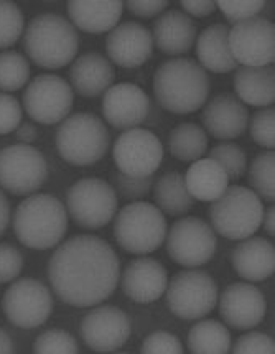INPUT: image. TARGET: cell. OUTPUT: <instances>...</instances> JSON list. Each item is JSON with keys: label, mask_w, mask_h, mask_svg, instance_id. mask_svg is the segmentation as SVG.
I'll list each match as a JSON object with an SVG mask.
<instances>
[{"label": "cell", "mask_w": 275, "mask_h": 354, "mask_svg": "<svg viewBox=\"0 0 275 354\" xmlns=\"http://www.w3.org/2000/svg\"><path fill=\"white\" fill-rule=\"evenodd\" d=\"M120 262L107 241L81 234L55 250L48 262V279L63 304L88 308L102 304L117 288Z\"/></svg>", "instance_id": "1"}, {"label": "cell", "mask_w": 275, "mask_h": 354, "mask_svg": "<svg viewBox=\"0 0 275 354\" xmlns=\"http://www.w3.org/2000/svg\"><path fill=\"white\" fill-rule=\"evenodd\" d=\"M153 93L165 111L180 115L191 114L209 96V76L195 59H169L157 68Z\"/></svg>", "instance_id": "2"}, {"label": "cell", "mask_w": 275, "mask_h": 354, "mask_svg": "<svg viewBox=\"0 0 275 354\" xmlns=\"http://www.w3.org/2000/svg\"><path fill=\"white\" fill-rule=\"evenodd\" d=\"M23 50L38 68L59 70L78 55L79 37L64 17L41 14L33 17L25 28Z\"/></svg>", "instance_id": "3"}, {"label": "cell", "mask_w": 275, "mask_h": 354, "mask_svg": "<svg viewBox=\"0 0 275 354\" xmlns=\"http://www.w3.org/2000/svg\"><path fill=\"white\" fill-rule=\"evenodd\" d=\"M17 239L25 248L46 250L63 241L68 231V211L58 198L38 193L17 206L14 216Z\"/></svg>", "instance_id": "4"}, {"label": "cell", "mask_w": 275, "mask_h": 354, "mask_svg": "<svg viewBox=\"0 0 275 354\" xmlns=\"http://www.w3.org/2000/svg\"><path fill=\"white\" fill-rule=\"evenodd\" d=\"M209 206V221L214 232L231 241H243L254 236L262 226L264 205L252 189L227 187Z\"/></svg>", "instance_id": "5"}, {"label": "cell", "mask_w": 275, "mask_h": 354, "mask_svg": "<svg viewBox=\"0 0 275 354\" xmlns=\"http://www.w3.org/2000/svg\"><path fill=\"white\" fill-rule=\"evenodd\" d=\"M55 142L64 162L75 167H88L104 157L111 137L101 119L88 112H79L63 120Z\"/></svg>", "instance_id": "6"}, {"label": "cell", "mask_w": 275, "mask_h": 354, "mask_svg": "<svg viewBox=\"0 0 275 354\" xmlns=\"http://www.w3.org/2000/svg\"><path fill=\"white\" fill-rule=\"evenodd\" d=\"M114 236L126 252L147 256L165 241L167 219L155 205L147 201H132L115 216Z\"/></svg>", "instance_id": "7"}, {"label": "cell", "mask_w": 275, "mask_h": 354, "mask_svg": "<svg viewBox=\"0 0 275 354\" xmlns=\"http://www.w3.org/2000/svg\"><path fill=\"white\" fill-rule=\"evenodd\" d=\"M66 211L83 230H101L117 211V193L101 178L76 181L66 193Z\"/></svg>", "instance_id": "8"}, {"label": "cell", "mask_w": 275, "mask_h": 354, "mask_svg": "<svg viewBox=\"0 0 275 354\" xmlns=\"http://www.w3.org/2000/svg\"><path fill=\"white\" fill-rule=\"evenodd\" d=\"M167 305L175 317L195 322L208 317L218 301V283L203 270H183L167 285Z\"/></svg>", "instance_id": "9"}, {"label": "cell", "mask_w": 275, "mask_h": 354, "mask_svg": "<svg viewBox=\"0 0 275 354\" xmlns=\"http://www.w3.org/2000/svg\"><path fill=\"white\" fill-rule=\"evenodd\" d=\"M48 178L45 157L28 144L0 150V187L15 196H30Z\"/></svg>", "instance_id": "10"}, {"label": "cell", "mask_w": 275, "mask_h": 354, "mask_svg": "<svg viewBox=\"0 0 275 354\" xmlns=\"http://www.w3.org/2000/svg\"><path fill=\"white\" fill-rule=\"evenodd\" d=\"M167 232V252L178 266L195 269L211 261L216 252L214 230L196 216L178 219Z\"/></svg>", "instance_id": "11"}, {"label": "cell", "mask_w": 275, "mask_h": 354, "mask_svg": "<svg viewBox=\"0 0 275 354\" xmlns=\"http://www.w3.org/2000/svg\"><path fill=\"white\" fill-rule=\"evenodd\" d=\"M2 310L12 325L21 330L41 326L53 310V297L37 279H19L7 288Z\"/></svg>", "instance_id": "12"}, {"label": "cell", "mask_w": 275, "mask_h": 354, "mask_svg": "<svg viewBox=\"0 0 275 354\" xmlns=\"http://www.w3.org/2000/svg\"><path fill=\"white\" fill-rule=\"evenodd\" d=\"M71 86L57 75H40L23 91V107L38 124L53 125L63 122L73 109Z\"/></svg>", "instance_id": "13"}, {"label": "cell", "mask_w": 275, "mask_h": 354, "mask_svg": "<svg viewBox=\"0 0 275 354\" xmlns=\"http://www.w3.org/2000/svg\"><path fill=\"white\" fill-rule=\"evenodd\" d=\"M229 50L243 66H269L275 59V27L265 17H252L229 30Z\"/></svg>", "instance_id": "14"}, {"label": "cell", "mask_w": 275, "mask_h": 354, "mask_svg": "<svg viewBox=\"0 0 275 354\" xmlns=\"http://www.w3.org/2000/svg\"><path fill=\"white\" fill-rule=\"evenodd\" d=\"M113 155L120 174L150 176L160 168L163 145L153 132L135 127L120 133L114 144Z\"/></svg>", "instance_id": "15"}, {"label": "cell", "mask_w": 275, "mask_h": 354, "mask_svg": "<svg viewBox=\"0 0 275 354\" xmlns=\"http://www.w3.org/2000/svg\"><path fill=\"white\" fill-rule=\"evenodd\" d=\"M79 335L94 353H114L127 343L131 319L119 306L101 305L83 318Z\"/></svg>", "instance_id": "16"}, {"label": "cell", "mask_w": 275, "mask_h": 354, "mask_svg": "<svg viewBox=\"0 0 275 354\" xmlns=\"http://www.w3.org/2000/svg\"><path fill=\"white\" fill-rule=\"evenodd\" d=\"M265 310V297L252 283H231L219 297V315L234 330L246 331L260 325Z\"/></svg>", "instance_id": "17"}, {"label": "cell", "mask_w": 275, "mask_h": 354, "mask_svg": "<svg viewBox=\"0 0 275 354\" xmlns=\"http://www.w3.org/2000/svg\"><path fill=\"white\" fill-rule=\"evenodd\" d=\"M149 96L144 89L132 83L111 86L102 97V114L107 124L120 131L135 129L147 119Z\"/></svg>", "instance_id": "18"}, {"label": "cell", "mask_w": 275, "mask_h": 354, "mask_svg": "<svg viewBox=\"0 0 275 354\" xmlns=\"http://www.w3.org/2000/svg\"><path fill=\"white\" fill-rule=\"evenodd\" d=\"M107 56L120 68H139L152 56L153 38L147 27L137 21H124L109 32Z\"/></svg>", "instance_id": "19"}, {"label": "cell", "mask_w": 275, "mask_h": 354, "mask_svg": "<svg viewBox=\"0 0 275 354\" xmlns=\"http://www.w3.org/2000/svg\"><path fill=\"white\" fill-rule=\"evenodd\" d=\"M169 285V274L163 264L152 257H139L122 272L120 287L135 304H152L160 299Z\"/></svg>", "instance_id": "20"}, {"label": "cell", "mask_w": 275, "mask_h": 354, "mask_svg": "<svg viewBox=\"0 0 275 354\" xmlns=\"http://www.w3.org/2000/svg\"><path fill=\"white\" fill-rule=\"evenodd\" d=\"M201 122L214 139H238L247 129L249 111L234 94L221 93L205 106Z\"/></svg>", "instance_id": "21"}, {"label": "cell", "mask_w": 275, "mask_h": 354, "mask_svg": "<svg viewBox=\"0 0 275 354\" xmlns=\"http://www.w3.org/2000/svg\"><path fill=\"white\" fill-rule=\"evenodd\" d=\"M231 262L236 274L247 282H262L275 270V248L264 237H247L233 250Z\"/></svg>", "instance_id": "22"}, {"label": "cell", "mask_w": 275, "mask_h": 354, "mask_svg": "<svg viewBox=\"0 0 275 354\" xmlns=\"http://www.w3.org/2000/svg\"><path fill=\"white\" fill-rule=\"evenodd\" d=\"M115 71L106 56L99 53L81 55L71 64L70 80L79 96L93 99L104 94L114 83Z\"/></svg>", "instance_id": "23"}, {"label": "cell", "mask_w": 275, "mask_h": 354, "mask_svg": "<svg viewBox=\"0 0 275 354\" xmlns=\"http://www.w3.org/2000/svg\"><path fill=\"white\" fill-rule=\"evenodd\" d=\"M124 12V2L119 0H71L68 2V15L73 21V27L79 28L81 32L99 33L111 32L117 27L120 17Z\"/></svg>", "instance_id": "24"}, {"label": "cell", "mask_w": 275, "mask_h": 354, "mask_svg": "<svg viewBox=\"0 0 275 354\" xmlns=\"http://www.w3.org/2000/svg\"><path fill=\"white\" fill-rule=\"evenodd\" d=\"M153 43L162 53L170 56L184 55L196 40V27L187 14L169 10L153 21Z\"/></svg>", "instance_id": "25"}, {"label": "cell", "mask_w": 275, "mask_h": 354, "mask_svg": "<svg viewBox=\"0 0 275 354\" xmlns=\"http://www.w3.org/2000/svg\"><path fill=\"white\" fill-rule=\"evenodd\" d=\"M229 28L225 24H214L205 28L196 40V56L200 66L211 73H229L238 68L229 50Z\"/></svg>", "instance_id": "26"}, {"label": "cell", "mask_w": 275, "mask_h": 354, "mask_svg": "<svg viewBox=\"0 0 275 354\" xmlns=\"http://www.w3.org/2000/svg\"><path fill=\"white\" fill-rule=\"evenodd\" d=\"M234 89L240 102L269 107L275 101L274 66H240L234 75Z\"/></svg>", "instance_id": "27"}, {"label": "cell", "mask_w": 275, "mask_h": 354, "mask_svg": "<svg viewBox=\"0 0 275 354\" xmlns=\"http://www.w3.org/2000/svg\"><path fill=\"white\" fill-rule=\"evenodd\" d=\"M184 185L195 200L214 201L229 187V178L222 167L214 160L200 158L188 168L184 175Z\"/></svg>", "instance_id": "28"}, {"label": "cell", "mask_w": 275, "mask_h": 354, "mask_svg": "<svg viewBox=\"0 0 275 354\" xmlns=\"http://www.w3.org/2000/svg\"><path fill=\"white\" fill-rule=\"evenodd\" d=\"M157 208L169 216H183L195 206V198L188 193L184 176L178 171H169L153 185Z\"/></svg>", "instance_id": "29"}, {"label": "cell", "mask_w": 275, "mask_h": 354, "mask_svg": "<svg viewBox=\"0 0 275 354\" xmlns=\"http://www.w3.org/2000/svg\"><path fill=\"white\" fill-rule=\"evenodd\" d=\"M231 349V333L218 319H201L188 333V351L193 354H226Z\"/></svg>", "instance_id": "30"}, {"label": "cell", "mask_w": 275, "mask_h": 354, "mask_svg": "<svg viewBox=\"0 0 275 354\" xmlns=\"http://www.w3.org/2000/svg\"><path fill=\"white\" fill-rule=\"evenodd\" d=\"M169 149L182 162H196L208 150V137L195 122L180 124L169 136Z\"/></svg>", "instance_id": "31"}, {"label": "cell", "mask_w": 275, "mask_h": 354, "mask_svg": "<svg viewBox=\"0 0 275 354\" xmlns=\"http://www.w3.org/2000/svg\"><path fill=\"white\" fill-rule=\"evenodd\" d=\"M275 153L262 152L252 160L251 170H249V183L260 200L274 203L275 200Z\"/></svg>", "instance_id": "32"}, {"label": "cell", "mask_w": 275, "mask_h": 354, "mask_svg": "<svg viewBox=\"0 0 275 354\" xmlns=\"http://www.w3.org/2000/svg\"><path fill=\"white\" fill-rule=\"evenodd\" d=\"M30 77V64L23 55L17 51L0 53V91L14 93L27 86Z\"/></svg>", "instance_id": "33"}, {"label": "cell", "mask_w": 275, "mask_h": 354, "mask_svg": "<svg viewBox=\"0 0 275 354\" xmlns=\"http://www.w3.org/2000/svg\"><path fill=\"white\" fill-rule=\"evenodd\" d=\"M208 158L219 163L229 180H239L240 176L246 174V152L238 144H233V142H225V144L213 147Z\"/></svg>", "instance_id": "34"}, {"label": "cell", "mask_w": 275, "mask_h": 354, "mask_svg": "<svg viewBox=\"0 0 275 354\" xmlns=\"http://www.w3.org/2000/svg\"><path fill=\"white\" fill-rule=\"evenodd\" d=\"M25 30V17L20 7L8 0H0V50L15 45Z\"/></svg>", "instance_id": "35"}, {"label": "cell", "mask_w": 275, "mask_h": 354, "mask_svg": "<svg viewBox=\"0 0 275 354\" xmlns=\"http://www.w3.org/2000/svg\"><path fill=\"white\" fill-rule=\"evenodd\" d=\"M35 354H78L79 346L75 336L64 330H46L33 343Z\"/></svg>", "instance_id": "36"}, {"label": "cell", "mask_w": 275, "mask_h": 354, "mask_svg": "<svg viewBox=\"0 0 275 354\" xmlns=\"http://www.w3.org/2000/svg\"><path fill=\"white\" fill-rule=\"evenodd\" d=\"M153 187V175L150 176H132L126 174H117L113 175V188L115 193H119L120 196L126 198V200H142L149 195V192Z\"/></svg>", "instance_id": "37"}, {"label": "cell", "mask_w": 275, "mask_h": 354, "mask_svg": "<svg viewBox=\"0 0 275 354\" xmlns=\"http://www.w3.org/2000/svg\"><path fill=\"white\" fill-rule=\"evenodd\" d=\"M264 7V0H219L216 2V8H219L226 20L233 25L252 19V17H259Z\"/></svg>", "instance_id": "38"}, {"label": "cell", "mask_w": 275, "mask_h": 354, "mask_svg": "<svg viewBox=\"0 0 275 354\" xmlns=\"http://www.w3.org/2000/svg\"><path fill=\"white\" fill-rule=\"evenodd\" d=\"M275 111L272 106L264 107L252 115L251 120V137L257 145L272 150L275 147Z\"/></svg>", "instance_id": "39"}, {"label": "cell", "mask_w": 275, "mask_h": 354, "mask_svg": "<svg viewBox=\"0 0 275 354\" xmlns=\"http://www.w3.org/2000/svg\"><path fill=\"white\" fill-rule=\"evenodd\" d=\"M184 351L182 341L169 331H155L142 343L140 353L144 354H182Z\"/></svg>", "instance_id": "40"}, {"label": "cell", "mask_w": 275, "mask_h": 354, "mask_svg": "<svg viewBox=\"0 0 275 354\" xmlns=\"http://www.w3.org/2000/svg\"><path fill=\"white\" fill-rule=\"evenodd\" d=\"M234 354H274L275 343L274 339L260 331H251L239 336L233 349H229Z\"/></svg>", "instance_id": "41"}, {"label": "cell", "mask_w": 275, "mask_h": 354, "mask_svg": "<svg viewBox=\"0 0 275 354\" xmlns=\"http://www.w3.org/2000/svg\"><path fill=\"white\" fill-rule=\"evenodd\" d=\"M23 269V256L12 244H0V283L15 280Z\"/></svg>", "instance_id": "42"}, {"label": "cell", "mask_w": 275, "mask_h": 354, "mask_svg": "<svg viewBox=\"0 0 275 354\" xmlns=\"http://www.w3.org/2000/svg\"><path fill=\"white\" fill-rule=\"evenodd\" d=\"M21 122V106L10 94L0 93V136L15 132Z\"/></svg>", "instance_id": "43"}, {"label": "cell", "mask_w": 275, "mask_h": 354, "mask_svg": "<svg viewBox=\"0 0 275 354\" xmlns=\"http://www.w3.org/2000/svg\"><path fill=\"white\" fill-rule=\"evenodd\" d=\"M126 6L127 10L132 15L139 17V19H153L169 7V2H137V0H129Z\"/></svg>", "instance_id": "44"}, {"label": "cell", "mask_w": 275, "mask_h": 354, "mask_svg": "<svg viewBox=\"0 0 275 354\" xmlns=\"http://www.w3.org/2000/svg\"><path fill=\"white\" fill-rule=\"evenodd\" d=\"M182 7L187 14L193 17H208L216 10V2H191V0H183Z\"/></svg>", "instance_id": "45"}, {"label": "cell", "mask_w": 275, "mask_h": 354, "mask_svg": "<svg viewBox=\"0 0 275 354\" xmlns=\"http://www.w3.org/2000/svg\"><path fill=\"white\" fill-rule=\"evenodd\" d=\"M15 137L21 142V144H28L30 145L32 142L37 140L38 131H37L35 125H32L28 122L27 124H20L19 129L15 131Z\"/></svg>", "instance_id": "46"}, {"label": "cell", "mask_w": 275, "mask_h": 354, "mask_svg": "<svg viewBox=\"0 0 275 354\" xmlns=\"http://www.w3.org/2000/svg\"><path fill=\"white\" fill-rule=\"evenodd\" d=\"M8 223H10V205L6 195L0 192V237L7 231Z\"/></svg>", "instance_id": "47"}, {"label": "cell", "mask_w": 275, "mask_h": 354, "mask_svg": "<svg viewBox=\"0 0 275 354\" xmlns=\"http://www.w3.org/2000/svg\"><path fill=\"white\" fill-rule=\"evenodd\" d=\"M15 353V346H14V341H12L10 336L6 330L0 328V354H12Z\"/></svg>", "instance_id": "48"}, {"label": "cell", "mask_w": 275, "mask_h": 354, "mask_svg": "<svg viewBox=\"0 0 275 354\" xmlns=\"http://www.w3.org/2000/svg\"><path fill=\"white\" fill-rule=\"evenodd\" d=\"M262 224H264L265 231L269 236L275 234V208L270 206L267 211H264V218H262Z\"/></svg>", "instance_id": "49"}]
</instances>
